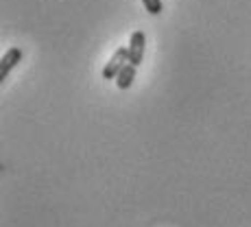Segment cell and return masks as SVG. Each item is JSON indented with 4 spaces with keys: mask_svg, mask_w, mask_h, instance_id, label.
<instances>
[{
    "mask_svg": "<svg viewBox=\"0 0 251 227\" xmlns=\"http://www.w3.org/2000/svg\"><path fill=\"white\" fill-rule=\"evenodd\" d=\"M142 4H144V9H147L151 16H160L162 13V0H142Z\"/></svg>",
    "mask_w": 251,
    "mask_h": 227,
    "instance_id": "cell-5",
    "label": "cell"
},
{
    "mask_svg": "<svg viewBox=\"0 0 251 227\" xmlns=\"http://www.w3.org/2000/svg\"><path fill=\"white\" fill-rule=\"evenodd\" d=\"M144 46H147V35L142 31H133L131 37H129V64L131 66H138L142 64V57H144Z\"/></svg>",
    "mask_w": 251,
    "mask_h": 227,
    "instance_id": "cell-1",
    "label": "cell"
},
{
    "mask_svg": "<svg viewBox=\"0 0 251 227\" xmlns=\"http://www.w3.org/2000/svg\"><path fill=\"white\" fill-rule=\"evenodd\" d=\"M133 79H136V66L127 64L123 70H120V75L116 76V85H118L120 90H129L133 83Z\"/></svg>",
    "mask_w": 251,
    "mask_h": 227,
    "instance_id": "cell-4",
    "label": "cell"
},
{
    "mask_svg": "<svg viewBox=\"0 0 251 227\" xmlns=\"http://www.w3.org/2000/svg\"><path fill=\"white\" fill-rule=\"evenodd\" d=\"M125 61H129V50L125 46L116 48V52L112 55V59L107 61V66L103 68V79H116L120 75V70L125 68Z\"/></svg>",
    "mask_w": 251,
    "mask_h": 227,
    "instance_id": "cell-2",
    "label": "cell"
},
{
    "mask_svg": "<svg viewBox=\"0 0 251 227\" xmlns=\"http://www.w3.org/2000/svg\"><path fill=\"white\" fill-rule=\"evenodd\" d=\"M20 61H22V50L20 48H16V46L9 48V50L2 55V59H0V81L7 79V75L16 68Z\"/></svg>",
    "mask_w": 251,
    "mask_h": 227,
    "instance_id": "cell-3",
    "label": "cell"
}]
</instances>
